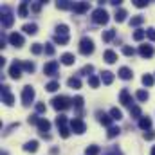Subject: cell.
Here are the masks:
<instances>
[{"label": "cell", "instance_id": "6da1fadb", "mask_svg": "<svg viewBox=\"0 0 155 155\" xmlns=\"http://www.w3.org/2000/svg\"><path fill=\"white\" fill-rule=\"evenodd\" d=\"M51 103H52V108L54 110H67L71 107L72 99H69L67 96H56V97H52Z\"/></svg>", "mask_w": 155, "mask_h": 155}, {"label": "cell", "instance_id": "7a4b0ae2", "mask_svg": "<svg viewBox=\"0 0 155 155\" xmlns=\"http://www.w3.org/2000/svg\"><path fill=\"white\" fill-rule=\"evenodd\" d=\"M92 22L94 24H99V25H105L108 22V13L103 9V7H97L92 11Z\"/></svg>", "mask_w": 155, "mask_h": 155}, {"label": "cell", "instance_id": "3957f363", "mask_svg": "<svg viewBox=\"0 0 155 155\" xmlns=\"http://www.w3.org/2000/svg\"><path fill=\"white\" fill-rule=\"evenodd\" d=\"M79 52L85 54V56H88V54L94 52V41L88 38V36L81 38V41H79Z\"/></svg>", "mask_w": 155, "mask_h": 155}, {"label": "cell", "instance_id": "277c9868", "mask_svg": "<svg viewBox=\"0 0 155 155\" xmlns=\"http://www.w3.org/2000/svg\"><path fill=\"white\" fill-rule=\"evenodd\" d=\"M33 99H35V88H33L31 85H25V87L22 88V103H24L25 107H29V105L33 103Z\"/></svg>", "mask_w": 155, "mask_h": 155}, {"label": "cell", "instance_id": "5b68a950", "mask_svg": "<svg viewBox=\"0 0 155 155\" xmlns=\"http://www.w3.org/2000/svg\"><path fill=\"white\" fill-rule=\"evenodd\" d=\"M9 76L13 78V79H20L22 78V61H13L11 63V67H9Z\"/></svg>", "mask_w": 155, "mask_h": 155}, {"label": "cell", "instance_id": "8992f818", "mask_svg": "<svg viewBox=\"0 0 155 155\" xmlns=\"http://www.w3.org/2000/svg\"><path fill=\"white\" fill-rule=\"evenodd\" d=\"M2 13H4V16H2V25H4L5 29H9V27L13 25V22H15V16L11 15L9 7H2Z\"/></svg>", "mask_w": 155, "mask_h": 155}, {"label": "cell", "instance_id": "52a82bcc", "mask_svg": "<svg viewBox=\"0 0 155 155\" xmlns=\"http://www.w3.org/2000/svg\"><path fill=\"white\" fill-rule=\"evenodd\" d=\"M71 130H72L74 134H85L87 124H85L79 117H76V119H72V121H71Z\"/></svg>", "mask_w": 155, "mask_h": 155}, {"label": "cell", "instance_id": "ba28073f", "mask_svg": "<svg viewBox=\"0 0 155 155\" xmlns=\"http://www.w3.org/2000/svg\"><path fill=\"white\" fill-rule=\"evenodd\" d=\"M2 101H4L7 107H13V105H15V97H13V94L9 92V87H7V85H2Z\"/></svg>", "mask_w": 155, "mask_h": 155}, {"label": "cell", "instance_id": "9c48e42d", "mask_svg": "<svg viewBox=\"0 0 155 155\" xmlns=\"http://www.w3.org/2000/svg\"><path fill=\"white\" fill-rule=\"evenodd\" d=\"M58 67H60V63L52 60V61L45 63V67H43V74H45V76H56V72H58Z\"/></svg>", "mask_w": 155, "mask_h": 155}, {"label": "cell", "instance_id": "30bf717a", "mask_svg": "<svg viewBox=\"0 0 155 155\" xmlns=\"http://www.w3.org/2000/svg\"><path fill=\"white\" fill-rule=\"evenodd\" d=\"M9 43L15 45L16 49H20V47L24 45V36H22L20 33H11V35H9Z\"/></svg>", "mask_w": 155, "mask_h": 155}, {"label": "cell", "instance_id": "8fae6325", "mask_svg": "<svg viewBox=\"0 0 155 155\" xmlns=\"http://www.w3.org/2000/svg\"><path fill=\"white\" fill-rule=\"evenodd\" d=\"M96 116H97V121H99L101 124H105V126H108V128L112 126V121H114L112 116H108V114H105V112H101V110H97Z\"/></svg>", "mask_w": 155, "mask_h": 155}, {"label": "cell", "instance_id": "7c38bea8", "mask_svg": "<svg viewBox=\"0 0 155 155\" xmlns=\"http://www.w3.org/2000/svg\"><path fill=\"white\" fill-rule=\"evenodd\" d=\"M119 101L124 105V107H130L132 108V96H130V92L124 88V90H121V94H119Z\"/></svg>", "mask_w": 155, "mask_h": 155}, {"label": "cell", "instance_id": "4fadbf2b", "mask_svg": "<svg viewBox=\"0 0 155 155\" xmlns=\"http://www.w3.org/2000/svg\"><path fill=\"white\" fill-rule=\"evenodd\" d=\"M153 47H152V45H146V43H144V45H141V47H139V54H141V56H143V58H152V56H153Z\"/></svg>", "mask_w": 155, "mask_h": 155}, {"label": "cell", "instance_id": "5bb4252c", "mask_svg": "<svg viewBox=\"0 0 155 155\" xmlns=\"http://www.w3.org/2000/svg\"><path fill=\"white\" fill-rule=\"evenodd\" d=\"M51 130V123L47 121V119H40V123H38V132H40V135H47V132Z\"/></svg>", "mask_w": 155, "mask_h": 155}, {"label": "cell", "instance_id": "9a60e30c", "mask_svg": "<svg viewBox=\"0 0 155 155\" xmlns=\"http://www.w3.org/2000/svg\"><path fill=\"white\" fill-rule=\"evenodd\" d=\"M103 58H105V61H107V63H116V61H117V54L114 52V51H112V49L105 51Z\"/></svg>", "mask_w": 155, "mask_h": 155}, {"label": "cell", "instance_id": "2e32d148", "mask_svg": "<svg viewBox=\"0 0 155 155\" xmlns=\"http://www.w3.org/2000/svg\"><path fill=\"white\" fill-rule=\"evenodd\" d=\"M88 2H79V4H74V13L78 15H83V13H87L88 11Z\"/></svg>", "mask_w": 155, "mask_h": 155}, {"label": "cell", "instance_id": "e0dca14e", "mask_svg": "<svg viewBox=\"0 0 155 155\" xmlns=\"http://www.w3.org/2000/svg\"><path fill=\"white\" fill-rule=\"evenodd\" d=\"M150 126H152V119H150L148 116L139 119V128H141V130H146V132H148V130H150Z\"/></svg>", "mask_w": 155, "mask_h": 155}, {"label": "cell", "instance_id": "ac0fdd59", "mask_svg": "<svg viewBox=\"0 0 155 155\" xmlns=\"http://www.w3.org/2000/svg\"><path fill=\"white\" fill-rule=\"evenodd\" d=\"M101 81H103L105 85H112V81H114V74H112L110 71H103V72H101Z\"/></svg>", "mask_w": 155, "mask_h": 155}, {"label": "cell", "instance_id": "d6986e66", "mask_svg": "<svg viewBox=\"0 0 155 155\" xmlns=\"http://www.w3.org/2000/svg\"><path fill=\"white\" fill-rule=\"evenodd\" d=\"M22 31L27 33V35H36V33H38V25H36V24H25V25L22 27Z\"/></svg>", "mask_w": 155, "mask_h": 155}, {"label": "cell", "instance_id": "ffe728a7", "mask_svg": "<svg viewBox=\"0 0 155 155\" xmlns=\"http://www.w3.org/2000/svg\"><path fill=\"white\" fill-rule=\"evenodd\" d=\"M74 61H76L74 54H71V52H65V54H61V63H63V65H72Z\"/></svg>", "mask_w": 155, "mask_h": 155}, {"label": "cell", "instance_id": "44dd1931", "mask_svg": "<svg viewBox=\"0 0 155 155\" xmlns=\"http://www.w3.org/2000/svg\"><path fill=\"white\" fill-rule=\"evenodd\" d=\"M119 78H121V79H132L134 74H132V71H130L128 67H121V69H119Z\"/></svg>", "mask_w": 155, "mask_h": 155}, {"label": "cell", "instance_id": "7402d4cb", "mask_svg": "<svg viewBox=\"0 0 155 155\" xmlns=\"http://www.w3.org/2000/svg\"><path fill=\"white\" fill-rule=\"evenodd\" d=\"M67 85L71 87V88H81V79L78 76H72L67 79Z\"/></svg>", "mask_w": 155, "mask_h": 155}, {"label": "cell", "instance_id": "603a6c76", "mask_svg": "<svg viewBox=\"0 0 155 155\" xmlns=\"http://www.w3.org/2000/svg\"><path fill=\"white\" fill-rule=\"evenodd\" d=\"M56 7L67 11V9H74V4H71L69 0H60V2H56Z\"/></svg>", "mask_w": 155, "mask_h": 155}, {"label": "cell", "instance_id": "cb8c5ba5", "mask_svg": "<svg viewBox=\"0 0 155 155\" xmlns=\"http://www.w3.org/2000/svg\"><path fill=\"white\" fill-rule=\"evenodd\" d=\"M24 150H25V152H29V153H35V152L38 150V141H29V143H25Z\"/></svg>", "mask_w": 155, "mask_h": 155}, {"label": "cell", "instance_id": "d4e9b609", "mask_svg": "<svg viewBox=\"0 0 155 155\" xmlns=\"http://www.w3.org/2000/svg\"><path fill=\"white\" fill-rule=\"evenodd\" d=\"M126 15H128V13H126L124 9H117L116 15H114V20H116L117 24H121V22H124V20H126Z\"/></svg>", "mask_w": 155, "mask_h": 155}, {"label": "cell", "instance_id": "484cf974", "mask_svg": "<svg viewBox=\"0 0 155 155\" xmlns=\"http://www.w3.org/2000/svg\"><path fill=\"white\" fill-rule=\"evenodd\" d=\"M27 13H29V4L27 2H22L20 5H18V16H27Z\"/></svg>", "mask_w": 155, "mask_h": 155}, {"label": "cell", "instance_id": "4316f807", "mask_svg": "<svg viewBox=\"0 0 155 155\" xmlns=\"http://www.w3.org/2000/svg\"><path fill=\"white\" fill-rule=\"evenodd\" d=\"M143 22H144V16H141V15H135V16L130 20V25H132V27H139Z\"/></svg>", "mask_w": 155, "mask_h": 155}, {"label": "cell", "instance_id": "83f0119b", "mask_svg": "<svg viewBox=\"0 0 155 155\" xmlns=\"http://www.w3.org/2000/svg\"><path fill=\"white\" fill-rule=\"evenodd\" d=\"M114 38H116V31H114V29H108V31L103 33V41L108 43V41H112Z\"/></svg>", "mask_w": 155, "mask_h": 155}, {"label": "cell", "instance_id": "f1b7e54d", "mask_svg": "<svg viewBox=\"0 0 155 155\" xmlns=\"http://www.w3.org/2000/svg\"><path fill=\"white\" fill-rule=\"evenodd\" d=\"M119 134H121V128H119V126H110V128H108V132H107L108 139H114V137H117Z\"/></svg>", "mask_w": 155, "mask_h": 155}, {"label": "cell", "instance_id": "f546056e", "mask_svg": "<svg viewBox=\"0 0 155 155\" xmlns=\"http://www.w3.org/2000/svg\"><path fill=\"white\" fill-rule=\"evenodd\" d=\"M22 69L25 71V72H35V63L33 61H22Z\"/></svg>", "mask_w": 155, "mask_h": 155}, {"label": "cell", "instance_id": "4dcf8cb0", "mask_svg": "<svg viewBox=\"0 0 155 155\" xmlns=\"http://www.w3.org/2000/svg\"><path fill=\"white\" fill-rule=\"evenodd\" d=\"M60 88V83L58 81H49L47 85H45V90H49V92H56Z\"/></svg>", "mask_w": 155, "mask_h": 155}, {"label": "cell", "instance_id": "1f68e13d", "mask_svg": "<svg viewBox=\"0 0 155 155\" xmlns=\"http://www.w3.org/2000/svg\"><path fill=\"white\" fill-rule=\"evenodd\" d=\"M54 41H56L58 45H67V43H69V36H63V35H56V36H54Z\"/></svg>", "mask_w": 155, "mask_h": 155}, {"label": "cell", "instance_id": "d6a6232c", "mask_svg": "<svg viewBox=\"0 0 155 155\" xmlns=\"http://www.w3.org/2000/svg\"><path fill=\"white\" fill-rule=\"evenodd\" d=\"M56 35H63V36H69V27H67L65 24L58 25V27H56Z\"/></svg>", "mask_w": 155, "mask_h": 155}, {"label": "cell", "instance_id": "836d02e7", "mask_svg": "<svg viewBox=\"0 0 155 155\" xmlns=\"http://www.w3.org/2000/svg\"><path fill=\"white\" fill-rule=\"evenodd\" d=\"M153 76H152V74H144V76H143V85H144V87H152V85H153Z\"/></svg>", "mask_w": 155, "mask_h": 155}, {"label": "cell", "instance_id": "e575fe53", "mask_svg": "<svg viewBox=\"0 0 155 155\" xmlns=\"http://www.w3.org/2000/svg\"><path fill=\"white\" fill-rule=\"evenodd\" d=\"M85 155H99V146H96V144L88 146V148L85 150Z\"/></svg>", "mask_w": 155, "mask_h": 155}, {"label": "cell", "instance_id": "d590c367", "mask_svg": "<svg viewBox=\"0 0 155 155\" xmlns=\"http://www.w3.org/2000/svg\"><path fill=\"white\" fill-rule=\"evenodd\" d=\"M99 83H101V79H99L97 76H90V78H88V85H90L92 88H97V87H99Z\"/></svg>", "mask_w": 155, "mask_h": 155}, {"label": "cell", "instance_id": "8d00e7d4", "mask_svg": "<svg viewBox=\"0 0 155 155\" xmlns=\"http://www.w3.org/2000/svg\"><path fill=\"white\" fill-rule=\"evenodd\" d=\"M144 36H146V31H144V29H137V31L134 33V40H135V41H141Z\"/></svg>", "mask_w": 155, "mask_h": 155}, {"label": "cell", "instance_id": "74e56055", "mask_svg": "<svg viewBox=\"0 0 155 155\" xmlns=\"http://www.w3.org/2000/svg\"><path fill=\"white\" fill-rule=\"evenodd\" d=\"M41 51H43L41 43H33V45H31V52H33L35 56H38V54H41Z\"/></svg>", "mask_w": 155, "mask_h": 155}, {"label": "cell", "instance_id": "f35d334b", "mask_svg": "<svg viewBox=\"0 0 155 155\" xmlns=\"http://www.w3.org/2000/svg\"><path fill=\"white\" fill-rule=\"evenodd\" d=\"M110 116H112V119H116V121H119V119H123V112H121L119 108H116V107H114V108L110 110Z\"/></svg>", "mask_w": 155, "mask_h": 155}, {"label": "cell", "instance_id": "ab89813d", "mask_svg": "<svg viewBox=\"0 0 155 155\" xmlns=\"http://www.w3.org/2000/svg\"><path fill=\"white\" fill-rule=\"evenodd\" d=\"M56 126H58V128L67 126V117H65V116H58V117H56Z\"/></svg>", "mask_w": 155, "mask_h": 155}, {"label": "cell", "instance_id": "60d3db41", "mask_svg": "<svg viewBox=\"0 0 155 155\" xmlns=\"http://www.w3.org/2000/svg\"><path fill=\"white\" fill-rule=\"evenodd\" d=\"M135 97H137V101H146L148 99V92L146 90H137Z\"/></svg>", "mask_w": 155, "mask_h": 155}, {"label": "cell", "instance_id": "b9f144b4", "mask_svg": "<svg viewBox=\"0 0 155 155\" xmlns=\"http://www.w3.org/2000/svg\"><path fill=\"white\" fill-rule=\"evenodd\" d=\"M130 116L132 117H135V119H141V108H139V107H132V108H130Z\"/></svg>", "mask_w": 155, "mask_h": 155}, {"label": "cell", "instance_id": "7bdbcfd3", "mask_svg": "<svg viewBox=\"0 0 155 155\" xmlns=\"http://www.w3.org/2000/svg\"><path fill=\"white\" fill-rule=\"evenodd\" d=\"M92 72H94V67H92V65H85V67H83V69H81V72H79V74H85V76H92Z\"/></svg>", "mask_w": 155, "mask_h": 155}, {"label": "cell", "instance_id": "ee69618b", "mask_svg": "<svg viewBox=\"0 0 155 155\" xmlns=\"http://www.w3.org/2000/svg\"><path fill=\"white\" fill-rule=\"evenodd\" d=\"M123 54H126V56H134V54H135V49L130 47V45H124V47H123Z\"/></svg>", "mask_w": 155, "mask_h": 155}, {"label": "cell", "instance_id": "f6af8a7d", "mask_svg": "<svg viewBox=\"0 0 155 155\" xmlns=\"http://www.w3.org/2000/svg\"><path fill=\"white\" fill-rule=\"evenodd\" d=\"M71 132H72V130H71L69 126H63V128H60V135H61L63 139H67V137L71 135Z\"/></svg>", "mask_w": 155, "mask_h": 155}, {"label": "cell", "instance_id": "bcb514c9", "mask_svg": "<svg viewBox=\"0 0 155 155\" xmlns=\"http://www.w3.org/2000/svg\"><path fill=\"white\" fill-rule=\"evenodd\" d=\"M27 121H29V124H36V126H38L40 117H38V114H31V116L27 117Z\"/></svg>", "mask_w": 155, "mask_h": 155}, {"label": "cell", "instance_id": "7dc6e473", "mask_svg": "<svg viewBox=\"0 0 155 155\" xmlns=\"http://www.w3.org/2000/svg\"><path fill=\"white\" fill-rule=\"evenodd\" d=\"M72 103H74L76 108H83V97H81V96H76V97L72 99Z\"/></svg>", "mask_w": 155, "mask_h": 155}, {"label": "cell", "instance_id": "c3c4849f", "mask_svg": "<svg viewBox=\"0 0 155 155\" xmlns=\"http://www.w3.org/2000/svg\"><path fill=\"white\" fill-rule=\"evenodd\" d=\"M103 155H123V153H121V150H117L116 146H112V148H108Z\"/></svg>", "mask_w": 155, "mask_h": 155}, {"label": "cell", "instance_id": "681fc988", "mask_svg": "<svg viewBox=\"0 0 155 155\" xmlns=\"http://www.w3.org/2000/svg\"><path fill=\"white\" fill-rule=\"evenodd\" d=\"M45 54H49V56L54 54V45L52 43H45Z\"/></svg>", "mask_w": 155, "mask_h": 155}, {"label": "cell", "instance_id": "f907efd6", "mask_svg": "<svg viewBox=\"0 0 155 155\" xmlns=\"http://www.w3.org/2000/svg\"><path fill=\"white\" fill-rule=\"evenodd\" d=\"M146 36L152 40V41H155V29L153 27H148V29H146Z\"/></svg>", "mask_w": 155, "mask_h": 155}, {"label": "cell", "instance_id": "816d5d0a", "mask_svg": "<svg viewBox=\"0 0 155 155\" xmlns=\"http://www.w3.org/2000/svg\"><path fill=\"white\" fill-rule=\"evenodd\" d=\"M144 139H146V141H153V139H155V132H153V130L144 132Z\"/></svg>", "mask_w": 155, "mask_h": 155}, {"label": "cell", "instance_id": "f5cc1de1", "mask_svg": "<svg viewBox=\"0 0 155 155\" xmlns=\"http://www.w3.org/2000/svg\"><path fill=\"white\" fill-rule=\"evenodd\" d=\"M43 4H45V2H36V4H33V5H31V9H33L35 13H40V9H41V5H43Z\"/></svg>", "mask_w": 155, "mask_h": 155}, {"label": "cell", "instance_id": "db71d44e", "mask_svg": "<svg viewBox=\"0 0 155 155\" xmlns=\"http://www.w3.org/2000/svg\"><path fill=\"white\" fill-rule=\"evenodd\" d=\"M134 5H135V7H146L148 2H144V0H134Z\"/></svg>", "mask_w": 155, "mask_h": 155}, {"label": "cell", "instance_id": "11a10c76", "mask_svg": "<svg viewBox=\"0 0 155 155\" xmlns=\"http://www.w3.org/2000/svg\"><path fill=\"white\" fill-rule=\"evenodd\" d=\"M36 112H38V114H43V112H45V105H43V103H36Z\"/></svg>", "mask_w": 155, "mask_h": 155}, {"label": "cell", "instance_id": "9f6ffc18", "mask_svg": "<svg viewBox=\"0 0 155 155\" xmlns=\"http://www.w3.org/2000/svg\"><path fill=\"white\" fill-rule=\"evenodd\" d=\"M110 4H112V5H116V7H117V5L121 4V0H110Z\"/></svg>", "mask_w": 155, "mask_h": 155}, {"label": "cell", "instance_id": "6f0895ef", "mask_svg": "<svg viewBox=\"0 0 155 155\" xmlns=\"http://www.w3.org/2000/svg\"><path fill=\"white\" fill-rule=\"evenodd\" d=\"M152 155H155V146H153V148H152Z\"/></svg>", "mask_w": 155, "mask_h": 155}]
</instances>
